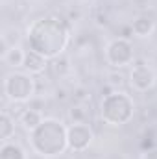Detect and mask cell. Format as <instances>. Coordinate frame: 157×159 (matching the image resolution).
<instances>
[{"label":"cell","mask_w":157,"mask_h":159,"mask_svg":"<svg viewBox=\"0 0 157 159\" xmlns=\"http://www.w3.org/2000/svg\"><path fill=\"white\" fill-rule=\"evenodd\" d=\"M26 39L30 50L44 56L46 59H54L65 54L70 43V22L63 17H43L32 22L28 28Z\"/></svg>","instance_id":"6da1fadb"},{"label":"cell","mask_w":157,"mask_h":159,"mask_svg":"<svg viewBox=\"0 0 157 159\" xmlns=\"http://www.w3.org/2000/svg\"><path fill=\"white\" fill-rule=\"evenodd\" d=\"M67 129L69 126H65L59 119H54V117L43 119L39 126L34 131H30L28 141H30L32 152L44 159H54L63 156L65 150L69 148Z\"/></svg>","instance_id":"7a4b0ae2"},{"label":"cell","mask_w":157,"mask_h":159,"mask_svg":"<svg viewBox=\"0 0 157 159\" xmlns=\"http://www.w3.org/2000/svg\"><path fill=\"white\" fill-rule=\"evenodd\" d=\"M135 115V102L124 91H111L102 98L100 117L109 126H124Z\"/></svg>","instance_id":"3957f363"},{"label":"cell","mask_w":157,"mask_h":159,"mask_svg":"<svg viewBox=\"0 0 157 159\" xmlns=\"http://www.w3.org/2000/svg\"><path fill=\"white\" fill-rule=\"evenodd\" d=\"M4 94L13 104H26L35 96V80L26 70H13L4 80Z\"/></svg>","instance_id":"277c9868"},{"label":"cell","mask_w":157,"mask_h":159,"mask_svg":"<svg viewBox=\"0 0 157 159\" xmlns=\"http://www.w3.org/2000/svg\"><path fill=\"white\" fill-rule=\"evenodd\" d=\"M105 61L107 65L115 67V69H122L128 67L135 61V50H133V43L128 37H115L107 43L105 50H104Z\"/></svg>","instance_id":"5b68a950"},{"label":"cell","mask_w":157,"mask_h":159,"mask_svg":"<svg viewBox=\"0 0 157 159\" xmlns=\"http://www.w3.org/2000/svg\"><path fill=\"white\" fill-rule=\"evenodd\" d=\"M157 72L148 63H135L129 70V85L137 93H148L155 87Z\"/></svg>","instance_id":"8992f818"},{"label":"cell","mask_w":157,"mask_h":159,"mask_svg":"<svg viewBox=\"0 0 157 159\" xmlns=\"http://www.w3.org/2000/svg\"><path fill=\"white\" fill-rule=\"evenodd\" d=\"M67 139H69V150L85 152L91 146L94 133L89 124H70L67 129Z\"/></svg>","instance_id":"52a82bcc"},{"label":"cell","mask_w":157,"mask_h":159,"mask_svg":"<svg viewBox=\"0 0 157 159\" xmlns=\"http://www.w3.org/2000/svg\"><path fill=\"white\" fill-rule=\"evenodd\" d=\"M22 69H24L28 74H32V76H39V74H43V72L48 69V59H46L44 56L37 54V52H34V50H26Z\"/></svg>","instance_id":"ba28073f"},{"label":"cell","mask_w":157,"mask_h":159,"mask_svg":"<svg viewBox=\"0 0 157 159\" xmlns=\"http://www.w3.org/2000/svg\"><path fill=\"white\" fill-rule=\"evenodd\" d=\"M131 34L144 39V37H150L154 32H155V20L150 17V15H139L131 20Z\"/></svg>","instance_id":"9c48e42d"},{"label":"cell","mask_w":157,"mask_h":159,"mask_svg":"<svg viewBox=\"0 0 157 159\" xmlns=\"http://www.w3.org/2000/svg\"><path fill=\"white\" fill-rule=\"evenodd\" d=\"M19 122H20V124H22V128L30 133V131H34L41 122H43V113H41L39 109H34V107H30V106H28V107L20 113Z\"/></svg>","instance_id":"30bf717a"},{"label":"cell","mask_w":157,"mask_h":159,"mask_svg":"<svg viewBox=\"0 0 157 159\" xmlns=\"http://www.w3.org/2000/svg\"><path fill=\"white\" fill-rule=\"evenodd\" d=\"M0 159H28V154L19 143L6 141L0 146Z\"/></svg>","instance_id":"8fae6325"},{"label":"cell","mask_w":157,"mask_h":159,"mask_svg":"<svg viewBox=\"0 0 157 159\" xmlns=\"http://www.w3.org/2000/svg\"><path fill=\"white\" fill-rule=\"evenodd\" d=\"M24 56H26V50H22L20 46H13V48H9V50H6L4 54H2V59H4V63L7 65V67H11V69H22V65H24Z\"/></svg>","instance_id":"7c38bea8"},{"label":"cell","mask_w":157,"mask_h":159,"mask_svg":"<svg viewBox=\"0 0 157 159\" xmlns=\"http://www.w3.org/2000/svg\"><path fill=\"white\" fill-rule=\"evenodd\" d=\"M13 133H15V120L11 119L9 113L4 109L2 115H0V141L2 143L9 141L13 137Z\"/></svg>","instance_id":"4fadbf2b"},{"label":"cell","mask_w":157,"mask_h":159,"mask_svg":"<svg viewBox=\"0 0 157 159\" xmlns=\"http://www.w3.org/2000/svg\"><path fill=\"white\" fill-rule=\"evenodd\" d=\"M52 70L59 76V78H65L67 74H70V70H72V65H70V59L65 56V54H61V56H57V57H54L52 59Z\"/></svg>","instance_id":"5bb4252c"},{"label":"cell","mask_w":157,"mask_h":159,"mask_svg":"<svg viewBox=\"0 0 157 159\" xmlns=\"http://www.w3.org/2000/svg\"><path fill=\"white\" fill-rule=\"evenodd\" d=\"M70 124H87V107L85 104H74L69 109Z\"/></svg>","instance_id":"9a60e30c"},{"label":"cell","mask_w":157,"mask_h":159,"mask_svg":"<svg viewBox=\"0 0 157 159\" xmlns=\"http://www.w3.org/2000/svg\"><path fill=\"white\" fill-rule=\"evenodd\" d=\"M72 98H74V104H85L89 100V91L79 85V87H76L72 91Z\"/></svg>","instance_id":"2e32d148"},{"label":"cell","mask_w":157,"mask_h":159,"mask_svg":"<svg viewBox=\"0 0 157 159\" xmlns=\"http://www.w3.org/2000/svg\"><path fill=\"white\" fill-rule=\"evenodd\" d=\"M141 159H157V146L155 148H148V150H144L142 156H141Z\"/></svg>","instance_id":"e0dca14e"},{"label":"cell","mask_w":157,"mask_h":159,"mask_svg":"<svg viewBox=\"0 0 157 159\" xmlns=\"http://www.w3.org/2000/svg\"><path fill=\"white\" fill-rule=\"evenodd\" d=\"M56 96H57V98H61V100H63V98H67V94H65V89H61V91L57 89V94H56Z\"/></svg>","instance_id":"ac0fdd59"},{"label":"cell","mask_w":157,"mask_h":159,"mask_svg":"<svg viewBox=\"0 0 157 159\" xmlns=\"http://www.w3.org/2000/svg\"><path fill=\"white\" fill-rule=\"evenodd\" d=\"M83 2H91V0H83Z\"/></svg>","instance_id":"d6986e66"}]
</instances>
